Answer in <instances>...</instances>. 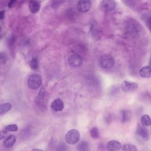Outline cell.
<instances>
[{"label": "cell", "instance_id": "cell-1", "mask_svg": "<svg viewBox=\"0 0 151 151\" xmlns=\"http://www.w3.org/2000/svg\"><path fill=\"white\" fill-rule=\"evenodd\" d=\"M114 58L109 54L103 55L99 60V66L103 69H110L114 66Z\"/></svg>", "mask_w": 151, "mask_h": 151}, {"label": "cell", "instance_id": "cell-2", "mask_svg": "<svg viewBox=\"0 0 151 151\" xmlns=\"http://www.w3.org/2000/svg\"><path fill=\"white\" fill-rule=\"evenodd\" d=\"M80 132L78 130L73 129L69 130L65 135V140L69 145H75L80 140Z\"/></svg>", "mask_w": 151, "mask_h": 151}, {"label": "cell", "instance_id": "cell-3", "mask_svg": "<svg viewBox=\"0 0 151 151\" xmlns=\"http://www.w3.org/2000/svg\"><path fill=\"white\" fill-rule=\"evenodd\" d=\"M42 84V78L40 75L38 74H32L29 76L27 80V84L31 89H37Z\"/></svg>", "mask_w": 151, "mask_h": 151}, {"label": "cell", "instance_id": "cell-4", "mask_svg": "<svg viewBox=\"0 0 151 151\" xmlns=\"http://www.w3.org/2000/svg\"><path fill=\"white\" fill-rule=\"evenodd\" d=\"M67 62L70 66L78 67L81 65L83 63V58L79 54L77 53H72L68 55Z\"/></svg>", "mask_w": 151, "mask_h": 151}, {"label": "cell", "instance_id": "cell-5", "mask_svg": "<svg viewBox=\"0 0 151 151\" xmlns=\"http://www.w3.org/2000/svg\"><path fill=\"white\" fill-rule=\"evenodd\" d=\"M92 4L89 0H81L78 1L76 4V8L80 12H88L91 8Z\"/></svg>", "mask_w": 151, "mask_h": 151}, {"label": "cell", "instance_id": "cell-6", "mask_svg": "<svg viewBox=\"0 0 151 151\" xmlns=\"http://www.w3.org/2000/svg\"><path fill=\"white\" fill-rule=\"evenodd\" d=\"M121 88L124 92L134 91L138 88V84L136 82L125 80L122 82Z\"/></svg>", "mask_w": 151, "mask_h": 151}, {"label": "cell", "instance_id": "cell-7", "mask_svg": "<svg viewBox=\"0 0 151 151\" xmlns=\"http://www.w3.org/2000/svg\"><path fill=\"white\" fill-rule=\"evenodd\" d=\"M116 7L114 1L103 0L100 2V8L104 12H110L113 11Z\"/></svg>", "mask_w": 151, "mask_h": 151}, {"label": "cell", "instance_id": "cell-8", "mask_svg": "<svg viewBox=\"0 0 151 151\" xmlns=\"http://www.w3.org/2000/svg\"><path fill=\"white\" fill-rule=\"evenodd\" d=\"M136 134L137 137L142 141H146L149 139V131L144 126H138L136 129Z\"/></svg>", "mask_w": 151, "mask_h": 151}, {"label": "cell", "instance_id": "cell-9", "mask_svg": "<svg viewBox=\"0 0 151 151\" xmlns=\"http://www.w3.org/2000/svg\"><path fill=\"white\" fill-rule=\"evenodd\" d=\"M64 107V102L60 98H57L54 99L51 103V108L52 109V110L56 112L62 111Z\"/></svg>", "mask_w": 151, "mask_h": 151}, {"label": "cell", "instance_id": "cell-10", "mask_svg": "<svg viewBox=\"0 0 151 151\" xmlns=\"http://www.w3.org/2000/svg\"><path fill=\"white\" fill-rule=\"evenodd\" d=\"M121 143L116 140H111L107 142L106 145V149L110 151H116L121 149Z\"/></svg>", "mask_w": 151, "mask_h": 151}, {"label": "cell", "instance_id": "cell-11", "mask_svg": "<svg viewBox=\"0 0 151 151\" xmlns=\"http://www.w3.org/2000/svg\"><path fill=\"white\" fill-rule=\"evenodd\" d=\"M45 94V88L44 86H42L40 90L38 96L35 98V103L38 106H42L44 104Z\"/></svg>", "mask_w": 151, "mask_h": 151}, {"label": "cell", "instance_id": "cell-12", "mask_svg": "<svg viewBox=\"0 0 151 151\" xmlns=\"http://www.w3.org/2000/svg\"><path fill=\"white\" fill-rule=\"evenodd\" d=\"M28 6L32 14H36L40 9V2L35 1H30L28 3Z\"/></svg>", "mask_w": 151, "mask_h": 151}, {"label": "cell", "instance_id": "cell-13", "mask_svg": "<svg viewBox=\"0 0 151 151\" xmlns=\"http://www.w3.org/2000/svg\"><path fill=\"white\" fill-rule=\"evenodd\" d=\"M16 142V137L13 134L7 136L4 142V146L6 148H10L14 146Z\"/></svg>", "mask_w": 151, "mask_h": 151}, {"label": "cell", "instance_id": "cell-14", "mask_svg": "<svg viewBox=\"0 0 151 151\" xmlns=\"http://www.w3.org/2000/svg\"><path fill=\"white\" fill-rule=\"evenodd\" d=\"M139 75L143 78H149L151 76V68L149 65H145L139 70Z\"/></svg>", "mask_w": 151, "mask_h": 151}, {"label": "cell", "instance_id": "cell-15", "mask_svg": "<svg viewBox=\"0 0 151 151\" xmlns=\"http://www.w3.org/2000/svg\"><path fill=\"white\" fill-rule=\"evenodd\" d=\"M131 119V113L129 110H124L121 112V119L122 122H128Z\"/></svg>", "mask_w": 151, "mask_h": 151}, {"label": "cell", "instance_id": "cell-16", "mask_svg": "<svg viewBox=\"0 0 151 151\" xmlns=\"http://www.w3.org/2000/svg\"><path fill=\"white\" fill-rule=\"evenodd\" d=\"M12 109L11 104L9 103H6L2 104L0 106V113L1 115L6 113Z\"/></svg>", "mask_w": 151, "mask_h": 151}, {"label": "cell", "instance_id": "cell-17", "mask_svg": "<svg viewBox=\"0 0 151 151\" xmlns=\"http://www.w3.org/2000/svg\"><path fill=\"white\" fill-rule=\"evenodd\" d=\"M140 122L141 123L143 126L146 127V126H149L151 124V121H150V116L147 114H144L141 117L140 119Z\"/></svg>", "mask_w": 151, "mask_h": 151}, {"label": "cell", "instance_id": "cell-18", "mask_svg": "<svg viewBox=\"0 0 151 151\" xmlns=\"http://www.w3.org/2000/svg\"><path fill=\"white\" fill-rule=\"evenodd\" d=\"M77 150L79 151H86L88 150V144L86 141H81L80 143H78L77 147Z\"/></svg>", "mask_w": 151, "mask_h": 151}, {"label": "cell", "instance_id": "cell-19", "mask_svg": "<svg viewBox=\"0 0 151 151\" xmlns=\"http://www.w3.org/2000/svg\"><path fill=\"white\" fill-rule=\"evenodd\" d=\"M90 134L91 137L94 139H97L99 138L100 137V133H99V130L97 127H93L90 131Z\"/></svg>", "mask_w": 151, "mask_h": 151}, {"label": "cell", "instance_id": "cell-20", "mask_svg": "<svg viewBox=\"0 0 151 151\" xmlns=\"http://www.w3.org/2000/svg\"><path fill=\"white\" fill-rule=\"evenodd\" d=\"M29 67L33 70H37L38 68V63L36 57H33L29 63Z\"/></svg>", "mask_w": 151, "mask_h": 151}, {"label": "cell", "instance_id": "cell-21", "mask_svg": "<svg viewBox=\"0 0 151 151\" xmlns=\"http://www.w3.org/2000/svg\"><path fill=\"white\" fill-rule=\"evenodd\" d=\"M122 150L124 151H137V149L134 145L126 144L123 146Z\"/></svg>", "mask_w": 151, "mask_h": 151}, {"label": "cell", "instance_id": "cell-22", "mask_svg": "<svg viewBox=\"0 0 151 151\" xmlns=\"http://www.w3.org/2000/svg\"><path fill=\"white\" fill-rule=\"evenodd\" d=\"M4 130L6 132H16L18 130V126L15 124H9L5 126Z\"/></svg>", "mask_w": 151, "mask_h": 151}, {"label": "cell", "instance_id": "cell-23", "mask_svg": "<svg viewBox=\"0 0 151 151\" xmlns=\"http://www.w3.org/2000/svg\"><path fill=\"white\" fill-rule=\"evenodd\" d=\"M17 2V1L15 0H12V1H10L8 3V6L9 8H12L15 5V3Z\"/></svg>", "mask_w": 151, "mask_h": 151}, {"label": "cell", "instance_id": "cell-24", "mask_svg": "<svg viewBox=\"0 0 151 151\" xmlns=\"http://www.w3.org/2000/svg\"><path fill=\"white\" fill-rule=\"evenodd\" d=\"M7 134V132L4 130V131H1V139H2L3 138L5 137L6 135Z\"/></svg>", "mask_w": 151, "mask_h": 151}, {"label": "cell", "instance_id": "cell-25", "mask_svg": "<svg viewBox=\"0 0 151 151\" xmlns=\"http://www.w3.org/2000/svg\"><path fill=\"white\" fill-rule=\"evenodd\" d=\"M5 17V11L4 10H1L0 11V19L2 20Z\"/></svg>", "mask_w": 151, "mask_h": 151}, {"label": "cell", "instance_id": "cell-26", "mask_svg": "<svg viewBox=\"0 0 151 151\" xmlns=\"http://www.w3.org/2000/svg\"><path fill=\"white\" fill-rule=\"evenodd\" d=\"M147 25L148 28L150 29V17L147 19Z\"/></svg>", "mask_w": 151, "mask_h": 151}, {"label": "cell", "instance_id": "cell-27", "mask_svg": "<svg viewBox=\"0 0 151 151\" xmlns=\"http://www.w3.org/2000/svg\"><path fill=\"white\" fill-rule=\"evenodd\" d=\"M32 150H41L39 149H32Z\"/></svg>", "mask_w": 151, "mask_h": 151}]
</instances>
